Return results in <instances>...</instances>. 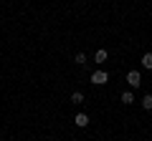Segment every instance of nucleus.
<instances>
[{"instance_id":"2","label":"nucleus","mask_w":152,"mask_h":141,"mask_svg":"<svg viewBox=\"0 0 152 141\" xmlns=\"http://www.w3.org/2000/svg\"><path fill=\"white\" fill-rule=\"evenodd\" d=\"M127 86H129V88H140V86H142L140 70H129V73H127Z\"/></svg>"},{"instance_id":"1","label":"nucleus","mask_w":152,"mask_h":141,"mask_svg":"<svg viewBox=\"0 0 152 141\" xmlns=\"http://www.w3.org/2000/svg\"><path fill=\"white\" fill-rule=\"evenodd\" d=\"M89 81H91L94 86H104V83H109V73L107 70H94L91 76H89Z\"/></svg>"},{"instance_id":"8","label":"nucleus","mask_w":152,"mask_h":141,"mask_svg":"<svg viewBox=\"0 0 152 141\" xmlns=\"http://www.w3.org/2000/svg\"><path fill=\"white\" fill-rule=\"evenodd\" d=\"M142 65H145L147 70H152V53H145V55H142Z\"/></svg>"},{"instance_id":"5","label":"nucleus","mask_w":152,"mask_h":141,"mask_svg":"<svg viewBox=\"0 0 152 141\" xmlns=\"http://www.w3.org/2000/svg\"><path fill=\"white\" fill-rule=\"evenodd\" d=\"M109 58V53H107V48H99L96 53H94V60H96V63H104V60Z\"/></svg>"},{"instance_id":"7","label":"nucleus","mask_w":152,"mask_h":141,"mask_svg":"<svg viewBox=\"0 0 152 141\" xmlns=\"http://www.w3.org/2000/svg\"><path fill=\"white\" fill-rule=\"evenodd\" d=\"M71 103H76V106L84 103V93H81V91H74V93H71Z\"/></svg>"},{"instance_id":"4","label":"nucleus","mask_w":152,"mask_h":141,"mask_svg":"<svg viewBox=\"0 0 152 141\" xmlns=\"http://www.w3.org/2000/svg\"><path fill=\"white\" fill-rule=\"evenodd\" d=\"M119 101L124 103V106H132V103H134V93H132V91H124V93L119 96Z\"/></svg>"},{"instance_id":"6","label":"nucleus","mask_w":152,"mask_h":141,"mask_svg":"<svg viewBox=\"0 0 152 141\" xmlns=\"http://www.w3.org/2000/svg\"><path fill=\"white\" fill-rule=\"evenodd\" d=\"M142 109H145V111H152V93L142 96Z\"/></svg>"},{"instance_id":"9","label":"nucleus","mask_w":152,"mask_h":141,"mask_svg":"<svg viewBox=\"0 0 152 141\" xmlns=\"http://www.w3.org/2000/svg\"><path fill=\"white\" fill-rule=\"evenodd\" d=\"M76 63H79V65H84V63H86V55H84V53H76Z\"/></svg>"},{"instance_id":"3","label":"nucleus","mask_w":152,"mask_h":141,"mask_svg":"<svg viewBox=\"0 0 152 141\" xmlns=\"http://www.w3.org/2000/svg\"><path fill=\"white\" fill-rule=\"evenodd\" d=\"M89 121H91V119H89V114H76L74 124L79 126V129H86V126H89Z\"/></svg>"}]
</instances>
